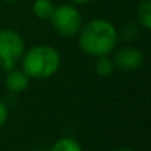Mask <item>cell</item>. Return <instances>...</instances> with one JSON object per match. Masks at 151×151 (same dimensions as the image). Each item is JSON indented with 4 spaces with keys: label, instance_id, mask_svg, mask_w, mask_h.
Wrapping results in <instances>:
<instances>
[{
    "label": "cell",
    "instance_id": "obj_10",
    "mask_svg": "<svg viewBox=\"0 0 151 151\" xmlns=\"http://www.w3.org/2000/svg\"><path fill=\"white\" fill-rule=\"evenodd\" d=\"M49 151H83L80 144L73 138H61L58 139Z\"/></svg>",
    "mask_w": 151,
    "mask_h": 151
},
{
    "label": "cell",
    "instance_id": "obj_7",
    "mask_svg": "<svg viewBox=\"0 0 151 151\" xmlns=\"http://www.w3.org/2000/svg\"><path fill=\"white\" fill-rule=\"evenodd\" d=\"M136 19L145 30L151 28V0H142L136 8Z\"/></svg>",
    "mask_w": 151,
    "mask_h": 151
},
{
    "label": "cell",
    "instance_id": "obj_4",
    "mask_svg": "<svg viewBox=\"0 0 151 151\" xmlns=\"http://www.w3.org/2000/svg\"><path fill=\"white\" fill-rule=\"evenodd\" d=\"M53 30L62 37L77 36L83 25L82 14L73 3H64L55 6L52 17L49 18Z\"/></svg>",
    "mask_w": 151,
    "mask_h": 151
},
{
    "label": "cell",
    "instance_id": "obj_12",
    "mask_svg": "<svg viewBox=\"0 0 151 151\" xmlns=\"http://www.w3.org/2000/svg\"><path fill=\"white\" fill-rule=\"evenodd\" d=\"M68 2L73 5H86V3L92 2V0H68Z\"/></svg>",
    "mask_w": 151,
    "mask_h": 151
},
{
    "label": "cell",
    "instance_id": "obj_5",
    "mask_svg": "<svg viewBox=\"0 0 151 151\" xmlns=\"http://www.w3.org/2000/svg\"><path fill=\"white\" fill-rule=\"evenodd\" d=\"M144 61H145L144 53L139 49L132 47V46H123V47L117 49L113 56L114 67L123 73L138 71L139 68H142Z\"/></svg>",
    "mask_w": 151,
    "mask_h": 151
},
{
    "label": "cell",
    "instance_id": "obj_6",
    "mask_svg": "<svg viewBox=\"0 0 151 151\" xmlns=\"http://www.w3.org/2000/svg\"><path fill=\"white\" fill-rule=\"evenodd\" d=\"M5 85H6L9 92H12V93H22L30 86V77L27 76V73L24 70H18L15 67L14 70L8 71L6 79H5Z\"/></svg>",
    "mask_w": 151,
    "mask_h": 151
},
{
    "label": "cell",
    "instance_id": "obj_13",
    "mask_svg": "<svg viewBox=\"0 0 151 151\" xmlns=\"http://www.w3.org/2000/svg\"><path fill=\"white\" fill-rule=\"evenodd\" d=\"M116 151H133V150H130V148H119Z\"/></svg>",
    "mask_w": 151,
    "mask_h": 151
},
{
    "label": "cell",
    "instance_id": "obj_2",
    "mask_svg": "<svg viewBox=\"0 0 151 151\" xmlns=\"http://www.w3.org/2000/svg\"><path fill=\"white\" fill-rule=\"evenodd\" d=\"M61 55L49 45H36L22 55V70L30 79H49L59 70Z\"/></svg>",
    "mask_w": 151,
    "mask_h": 151
},
{
    "label": "cell",
    "instance_id": "obj_11",
    "mask_svg": "<svg viewBox=\"0 0 151 151\" xmlns=\"http://www.w3.org/2000/svg\"><path fill=\"white\" fill-rule=\"evenodd\" d=\"M8 117H9V110H8V105L0 101V127H2L6 122H8Z\"/></svg>",
    "mask_w": 151,
    "mask_h": 151
},
{
    "label": "cell",
    "instance_id": "obj_1",
    "mask_svg": "<svg viewBox=\"0 0 151 151\" xmlns=\"http://www.w3.org/2000/svg\"><path fill=\"white\" fill-rule=\"evenodd\" d=\"M79 34L80 49L89 56H102L114 52L119 33L114 24L104 18H95L82 25Z\"/></svg>",
    "mask_w": 151,
    "mask_h": 151
},
{
    "label": "cell",
    "instance_id": "obj_9",
    "mask_svg": "<svg viewBox=\"0 0 151 151\" xmlns=\"http://www.w3.org/2000/svg\"><path fill=\"white\" fill-rule=\"evenodd\" d=\"M114 62L113 58H110V55H102V56H96L95 61V71L101 77H108L110 74H113L114 71Z\"/></svg>",
    "mask_w": 151,
    "mask_h": 151
},
{
    "label": "cell",
    "instance_id": "obj_8",
    "mask_svg": "<svg viewBox=\"0 0 151 151\" xmlns=\"http://www.w3.org/2000/svg\"><path fill=\"white\" fill-rule=\"evenodd\" d=\"M55 5L52 0H34L33 3V14L39 19H49L53 14Z\"/></svg>",
    "mask_w": 151,
    "mask_h": 151
},
{
    "label": "cell",
    "instance_id": "obj_3",
    "mask_svg": "<svg viewBox=\"0 0 151 151\" xmlns=\"http://www.w3.org/2000/svg\"><path fill=\"white\" fill-rule=\"evenodd\" d=\"M25 52V42L21 34L11 28L0 30V68L11 71Z\"/></svg>",
    "mask_w": 151,
    "mask_h": 151
},
{
    "label": "cell",
    "instance_id": "obj_14",
    "mask_svg": "<svg viewBox=\"0 0 151 151\" xmlns=\"http://www.w3.org/2000/svg\"><path fill=\"white\" fill-rule=\"evenodd\" d=\"M3 2H8V3H15V2H18V0H3Z\"/></svg>",
    "mask_w": 151,
    "mask_h": 151
}]
</instances>
